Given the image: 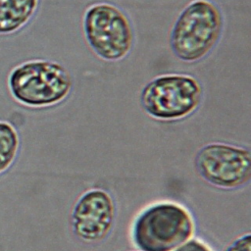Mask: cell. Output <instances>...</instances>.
<instances>
[{
    "mask_svg": "<svg viewBox=\"0 0 251 251\" xmlns=\"http://www.w3.org/2000/svg\"><path fill=\"white\" fill-rule=\"evenodd\" d=\"M203 86L192 75L167 73L148 81L140 92V105L152 119L162 122L183 120L201 105Z\"/></svg>",
    "mask_w": 251,
    "mask_h": 251,
    "instance_id": "3957f363",
    "label": "cell"
},
{
    "mask_svg": "<svg viewBox=\"0 0 251 251\" xmlns=\"http://www.w3.org/2000/svg\"><path fill=\"white\" fill-rule=\"evenodd\" d=\"M198 175L222 189H236L251 178V153L248 148L226 142L202 146L194 160Z\"/></svg>",
    "mask_w": 251,
    "mask_h": 251,
    "instance_id": "8992f818",
    "label": "cell"
},
{
    "mask_svg": "<svg viewBox=\"0 0 251 251\" xmlns=\"http://www.w3.org/2000/svg\"><path fill=\"white\" fill-rule=\"evenodd\" d=\"M20 148V136L15 126L0 120V174L14 163Z\"/></svg>",
    "mask_w": 251,
    "mask_h": 251,
    "instance_id": "9c48e42d",
    "label": "cell"
},
{
    "mask_svg": "<svg viewBox=\"0 0 251 251\" xmlns=\"http://www.w3.org/2000/svg\"><path fill=\"white\" fill-rule=\"evenodd\" d=\"M223 29L224 16L217 3L213 0H191L172 25L171 50L182 62H199L217 46Z\"/></svg>",
    "mask_w": 251,
    "mask_h": 251,
    "instance_id": "6da1fadb",
    "label": "cell"
},
{
    "mask_svg": "<svg viewBox=\"0 0 251 251\" xmlns=\"http://www.w3.org/2000/svg\"><path fill=\"white\" fill-rule=\"evenodd\" d=\"M225 251H251V236L250 233L243 234L233 240Z\"/></svg>",
    "mask_w": 251,
    "mask_h": 251,
    "instance_id": "30bf717a",
    "label": "cell"
},
{
    "mask_svg": "<svg viewBox=\"0 0 251 251\" xmlns=\"http://www.w3.org/2000/svg\"><path fill=\"white\" fill-rule=\"evenodd\" d=\"M174 251H212L204 242L198 239H189Z\"/></svg>",
    "mask_w": 251,
    "mask_h": 251,
    "instance_id": "8fae6325",
    "label": "cell"
},
{
    "mask_svg": "<svg viewBox=\"0 0 251 251\" xmlns=\"http://www.w3.org/2000/svg\"><path fill=\"white\" fill-rule=\"evenodd\" d=\"M82 31L89 48L106 62L121 61L133 48L134 29L129 18L110 2H96L85 9Z\"/></svg>",
    "mask_w": 251,
    "mask_h": 251,
    "instance_id": "5b68a950",
    "label": "cell"
},
{
    "mask_svg": "<svg viewBox=\"0 0 251 251\" xmlns=\"http://www.w3.org/2000/svg\"><path fill=\"white\" fill-rule=\"evenodd\" d=\"M195 230L189 211L174 202H160L135 219L132 239L140 251H174L188 241Z\"/></svg>",
    "mask_w": 251,
    "mask_h": 251,
    "instance_id": "277c9868",
    "label": "cell"
},
{
    "mask_svg": "<svg viewBox=\"0 0 251 251\" xmlns=\"http://www.w3.org/2000/svg\"><path fill=\"white\" fill-rule=\"evenodd\" d=\"M40 0H0V34L19 31L32 19Z\"/></svg>",
    "mask_w": 251,
    "mask_h": 251,
    "instance_id": "ba28073f",
    "label": "cell"
},
{
    "mask_svg": "<svg viewBox=\"0 0 251 251\" xmlns=\"http://www.w3.org/2000/svg\"><path fill=\"white\" fill-rule=\"evenodd\" d=\"M116 218V204L112 195L102 188L83 192L71 213L74 234L83 242L95 243L111 232Z\"/></svg>",
    "mask_w": 251,
    "mask_h": 251,
    "instance_id": "52a82bcc",
    "label": "cell"
},
{
    "mask_svg": "<svg viewBox=\"0 0 251 251\" xmlns=\"http://www.w3.org/2000/svg\"><path fill=\"white\" fill-rule=\"evenodd\" d=\"M69 70L56 61L33 59L12 69L8 88L20 104L34 109L49 108L64 102L73 89Z\"/></svg>",
    "mask_w": 251,
    "mask_h": 251,
    "instance_id": "7a4b0ae2",
    "label": "cell"
}]
</instances>
